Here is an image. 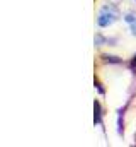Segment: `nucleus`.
Listing matches in <instances>:
<instances>
[{"label": "nucleus", "mask_w": 136, "mask_h": 147, "mask_svg": "<svg viewBox=\"0 0 136 147\" xmlns=\"http://www.w3.org/2000/svg\"><path fill=\"white\" fill-rule=\"evenodd\" d=\"M135 63H136V57H135Z\"/></svg>", "instance_id": "nucleus-3"}, {"label": "nucleus", "mask_w": 136, "mask_h": 147, "mask_svg": "<svg viewBox=\"0 0 136 147\" xmlns=\"http://www.w3.org/2000/svg\"><path fill=\"white\" fill-rule=\"evenodd\" d=\"M117 17H119V12H117V9L114 7V5H104L101 9V12H99V17H97V24L101 26V28H107V26H111V24H114L116 21H117Z\"/></svg>", "instance_id": "nucleus-1"}, {"label": "nucleus", "mask_w": 136, "mask_h": 147, "mask_svg": "<svg viewBox=\"0 0 136 147\" xmlns=\"http://www.w3.org/2000/svg\"><path fill=\"white\" fill-rule=\"evenodd\" d=\"M124 19H126V22L131 26V33L136 36V16H135V14H128Z\"/></svg>", "instance_id": "nucleus-2"}]
</instances>
